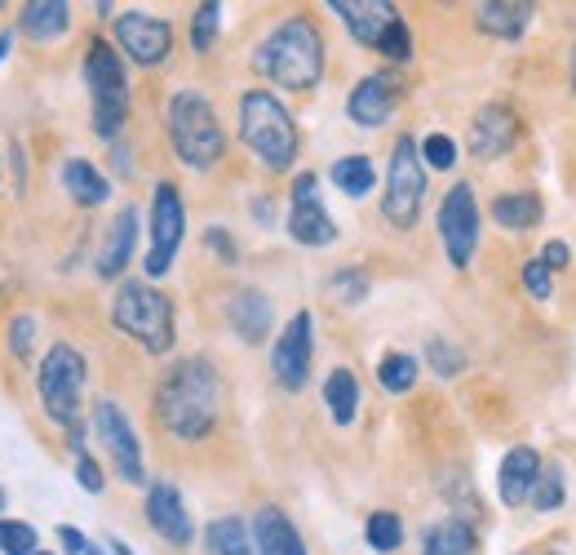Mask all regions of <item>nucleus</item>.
I'll use <instances>...</instances> for the list:
<instances>
[{"label":"nucleus","mask_w":576,"mask_h":555,"mask_svg":"<svg viewBox=\"0 0 576 555\" xmlns=\"http://www.w3.org/2000/svg\"><path fill=\"white\" fill-rule=\"evenodd\" d=\"M222 414V378L213 360L187 356L156 387V418L178 440H205Z\"/></svg>","instance_id":"1"},{"label":"nucleus","mask_w":576,"mask_h":555,"mask_svg":"<svg viewBox=\"0 0 576 555\" xmlns=\"http://www.w3.org/2000/svg\"><path fill=\"white\" fill-rule=\"evenodd\" d=\"M254 67L262 80L280 89H315L324 76V36L306 13H292L280 27L267 31V40L254 53Z\"/></svg>","instance_id":"2"},{"label":"nucleus","mask_w":576,"mask_h":555,"mask_svg":"<svg viewBox=\"0 0 576 555\" xmlns=\"http://www.w3.org/2000/svg\"><path fill=\"white\" fill-rule=\"evenodd\" d=\"M240 138L276 174H285L297 160V125L271 89H249L240 98Z\"/></svg>","instance_id":"3"},{"label":"nucleus","mask_w":576,"mask_h":555,"mask_svg":"<svg viewBox=\"0 0 576 555\" xmlns=\"http://www.w3.org/2000/svg\"><path fill=\"white\" fill-rule=\"evenodd\" d=\"M169 142H173V156L187 165V169H213L222 156H227V138H222V125L213 116V102L196 89H182L173 93L169 102Z\"/></svg>","instance_id":"4"},{"label":"nucleus","mask_w":576,"mask_h":555,"mask_svg":"<svg viewBox=\"0 0 576 555\" xmlns=\"http://www.w3.org/2000/svg\"><path fill=\"white\" fill-rule=\"evenodd\" d=\"M111 320L125 338H133L151 356H165L173 347V303L147 280H120L111 298Z\"/></svg>","instance_id":"5"},{"label":"nucleus","mask_w":576,"mask_h":555,"mask_svg":"<svg viewBox=\"0 0 576 555\" xmlns=\"http://www.w3.org/2000/svg\"><path fill=\"white\" fill-rule=\"evenodd\" d=\"M85 85H89V102H93V133L116 138L125 129V116H129V76H125V62H120L116 44H107V40L89 44Z\"/></svg>","instance_id":"6"},{"label":"nucleus","mask_w":576,"mask_h":555,"mask_svg":"<svg viewBox=\"0 0 576 555\" xmlns=\"http://www.w3.org/2000/svg\"><path fill=\"white\" fill-rule=\"evenodd\" d=\"M85 356L71 347V343H53L40 360V374H36V387H40V405L53 423L62 427H76L80 418V396H85Z\"/></svg>","instance_id":"7"},{"label":"nucleus","mask_w":576,"mask_h":555,"mask_svg":"<svg viewBox=\"0 0 576 555\" xmlns=\"http://www.w3.org/2000/svg\"><path fill=\"white\" fill-rule=\"evenodd\" d=\"M426 200V165H421V147L413 138H399L390 151V169H386V191H381V214L395 231H408L421 214Z\"/></svg>","instance_id":"8"},{"label":"nucleus","mask_w":576,"mask_h":555,"mask_svg":"<svg viewBox=\"0 0 576 555\" xmlns=\"http://www.w3.org/2000/svg\"><path fill=\"white\" fill-rule=\"evenodd\" d=\"M439 240L453 267H470L475 249H479V200L470 182L448 187L444 205H439Z\"/></svg>","instance_id":"9"},{"label":"nucleus","mask_w":576,"mask_h":555,"mask_svg":"<svg viewBox=\"0 0 576 555\" xmlns=\"http://www.w3.org/2000/svg\"><path fill=\"white\" fill-rule=\"evenodd\" d=\"M182 236H187L182 196H178L173 182H156V196H151V254H147V276L151 280H160L173 267Z\"/></svg>","instance_id":"10"},{"label":"nucleus","mask_w":576,"mask_h":555,"mask_svg":"<svg viewBox=\"0 0 576 555\" xmlns=\"http://www.w3.org/2000/svg\"><path fill=\"white\" fill-rule=\"evenodd\" d=\"M93 432H98V440L107 445V454H111L120 480H125V485H142V480H147L142 445H138L133 423L125 418V409H120L116 400H98V409H93Z\"/></svg>","instance_id":"11"},{"label":"nucleus","mask_w":576,"mask_h":555,"mask_svg":"<svg viewBox=\"0 0 576 555\" xmlns=\"http://www.w3.org/2000/svg\"><path fill=\"white\" fill-rule=\"evenodd\" d=\"M288 236L297 245H310V249H324L337 240V227L324 209V196H319V178L315 174H297L292 182V200H288Z\"/></svg>","instance_id":"12"},{"label":"nucleus","mask_w":576,"mask_h":555,"mask_svg":"<svg viewBox=\"0 0 576 555\" xmlns=\"http://www.w3.org/2000/svg\"><path fill=\"white\" fill-rule=\"evenodd\" d=\"M315 320L310 311H297L285 325V334L276 338V351H271V369L280 378L285 392H301L306 378H310V356H315Z\"/></svg>","instance_id":"13"},{"label":"nucleus","mask_w":576,"mask_h":555,"mask_svg":"<svg viewBox=\"0 0 576 555\" xmlns=\"http://www.w3.org/2000/svg\"><path fill=\"white\" fill-rule=\"evenodd\" d=\"M116 44L138 62V67H160L173 49V27L151 13H120L116 18Z\"/></svg>","instance_id":"14"},{"label":"nucleus","mask_w":576,"mask_h":555,"mask_svg":"<svg viewBox=\"0 0 576 555\" xmlns=\"http://www.w3.org/2000/svg\"><path fill=\"white\" fill-rule=\"evenodd\" d=\"M399 93H404V80H399L395 71H373V76H364V80L350 89L346 111H350V120H355V125L377 129V125H386V120L395 116Z\"/></svg>","instance_id":"15"},{"label":"nucleus","mask_w":576,"mask_h":555,"mask_svg":"<svg viewBox=\"0 0 576 555\" xmlns=\"http://www.w3.org/2000/svg\"><path fill=\"white\" fill-rule=\"evenodd\" d=\"M147 525H151L165 543H173V547H191V538H196L191 512L182 507V494H178L169 480H156V485L147 489Z\"/></svg>","instance_id":"16"},{"label":"nucleus","mask_w":576,"mask_h":555,"mask_svg":"<svg viewBox=\"0 0 576 555\" xmlns=\"http://www.w3.org/2000/svg\"><path fill=\"white\" fill-rule=\"evenodd\" d=\"M515 142H519V116H515L510 107L493 102V107H484V111L470 120V151H475L479 160H497V156H506Z\"/></svg>","instance_id":"17"},{"label":"nucleus","mask_w":576,"mask_h":555,"mask_svg":"<svg viewBox=\"0 0 576 555\" xmlns=\"http://www.w3.org/2000/svg\"><path fill=\"white\" fill-rule=\"evenodd\" d=\"M537 476H542V454L533 445H515L506 458H501V472H497V494L506 507H524L537 489Z\"/></svg>","instance_id":"18"},{"label":"nucleus","mask_w":576,"mask_h":555,"mask_svg":"<svg viewBox=\"0 0 576 555\" xmlns=\"http://www.w3.org/2000/svg\"><path fill=\"white\" fill-rule=\"evenodd\" d=\"M328 9L346 22V31H350L364 49H377L381 31L399 18V13H395V4H386V0H332Z\"/></svg>","instance_id":"19"},{"label":"nucleus","mask_w":576,"mask_h":555,"mask_svg":"<svg viewBox=\"0 0 576 555\" xmlns=\"http://www.w3.org/2000/svg\"><path fill=\"white\" fill-rule=\"evenodd\" d=\"M254 552L258 555H306L301 534L292 529L280 507H262L258 521H254Z\"/></svg>","instance_id":"20"},{"label":"nucleus","mask_w":576,"mask_h":555,"mask_svg":"<svg viewBox=\"0 0 576 555\" xmlns=\"http://www.w3.org/2000/svg\"><path fill=\"white\" fill-rule=\"evenodd\" d=\"M475 22L497 40H524V31L533 27V4H524V0H488V4H475Z\"/></svg>","instance_id":"21"},{"label":"nucleus","mask_w":576,"mask_h":555,"mask_svg":"<svg viewBox=\"0 0 576 555\" xmlns=\"http://www.w3.org/2000/svg\"><path fill=\"white\" fill-rule=\"evenodd\" d=\"M133 245H138V209H133V205H125V209L116 214V222H111V236H107V245H102L98 276L116 280V276L129 267V258H133Z\"/></svg>","instance_id":"22"},{"label":"nucleus","mask_w":576,"mask_h":555,"mask_svg":"<svg viewBox=\"0 0 576 555\" xmlns=\"http://www.w3.org/2000/svg\"><path fill=\"white\" fill-rule=\"evenodd\" d=\"M227 316H231V325L245 343H262L271 334V298L258 294V289H236Z\"/></svg>","instance_id":"23"},{"label":"nucleus","mask_w":576,"mask_h":555,"mask_svg":"<svg viewBox=\"0 0 576 555\" xmlns=\"http://www.w3.org/2000/svg\"><path fill=\"white\" fill-rule=\"evenodd\" d=\"M62 187H67V196H71L76 205H85V209H93V205H102V200L111 196V182H107L89 160H80V156H71V160L62 165Z\"/></svg>","instance_id":"24"},{"label":"nucleus","mask_w":576,"mask_h":555,"mask_svg":"<svg viewBox=\"0 0 576 555\" xmlns=\"http://www.w3.org/2000/svg\"><path fill=\"white\" fill-rule=\"evenodd\" d=\"M67 22H71V4L67 0H31V4H22V31L31 36V40H58L62 31H67Z\"/></svg>","instance_id":"25"},{"label":"nucleus","mask_w":576,"mask_h":555,"mask_svg":"<svg viewBox=\"0 0 576 555\" xmlns=\"http://www.w3.org/2000/svg\"><path fill=\"white\" fill-rule=\"evenodd\" d=\"M324 405H328L337 427H350L355 414H359V378L350 369H332L328 383H324Z\"/></svg>","instance_id":"26"},{"label":"nucleus","mask_w":576,"mask_h":555,"mask_svg":"<svg viewBox=\"0 0 576 555\" xmlns=\"http://www.w3.org/2000/svg\"><path fill=\"white\" fill-rule=\"evenodd\" d=\"M475 552V529L466 521H439L426 529L421 538V555H470Z\"/></svg>","instance_id":"27"},{"label":"nucleus","mask_w":576,"mask_h":555,"mask_svg":"<svg viewBox=\"0 0 576 555\" xmlns=\"http://www.w3.org/2000/svg\"><path fill=\"white\" fill-rule=\"evenodd\" d=\"M205 547L213 555H254V529L240 516H218L205 529Z\"/></svg>","instance_id":"28"},{"label":"nucleus","mask_w":576,"mask_h":555,"mask_svg":"<svg viewBox=\"0 0 576 555\" xmlns=\"http://www.w3.org/2000/svg\"><path fill=\"white\" fill-rule=\"evenodd\" d=\"M493 218L506 227V231H528L542 222V200L533 191H510V196H497L493 200Z\"/></svg>","instance_id":"29"},{"label":"nucleus","mask_w":576,"mask_h":555,"mask_svg":"<svg viewBox=\"0 0 576 555\" xmlns=\"http://www.w3.org/2000/svg\"><path fill=\"white\" fill-rule=\"evenodd\" d=\"M332 182L346 191V196H368L373 191V182H377V174H373V160L368 156H341L337 165H332Z\"/></svg>","instance_id":"30"},{"label":"nucleus","mask_w":576,"mask_h":555,"mask_svg":"<svg viewBox=\"0 0 576 555\" xmlns=\"http://www.w3.org/2000/svg\"><path fill=\"white\" fill-rule=\"evenodd\" d=\"M417 374H421L417 356H404V351H390V356L377 365V383H381L390 396H404V392H413V387H417Z\"/></svg>","instance_id":"31"},{"label":"nucleus","mask_w":576,"mask_h":555,"mask_svg":"<svg viewBox=\"0 0 576 555\" xmlns=\"http://www.w3.org/2000/svg\"><path fill=\"white\" fill-rule=\"evenodd\" d=\"M568 498V480H564V467L559 463H542V476H537V489H533V507L537 512H559Z\"/></svg>","instance_id":"32"},{"label":"nucleus","mask_w":576,"mask_h":555,"mask_svg":"<svg viewBox=\"0 0 576 555\" xmlns=\"http://www.w3.org/2000/svg\"><path fill=\"white\" fill-rule=\"evenodd\" d=\"M364 538H368L373 552L390 555V552H399V543H404V525H399L395 512H373L368 525H364Z\"/></svg>","instance_id":"33"},{"label":"nucleus","mask_w":576,"mask_h":555,"mask_svg":"<svg viewBox=\"0 0 576 555\" xmlns=\"http://www.w3.org/2000/svg\"><path fill=\"white\" fill-rule=\"evenodd\" d=\"M218 22H222V4H200L196 9V18H191V44L200 49V53H209L213 49V40H218Z\"/></svg>","instance_id":"34"},{"label":"nucleus","mask_w":576,"mask_h":555,"mask_svg":"<svg viewBox=\"0 0 576 555\" xmlns=\"http://www.w3.org/2000/svg\"><path fill=\"white\" fill-rule=\"evenodd\" d=\"M377 53H381V58H390V62H408V58H413V31H408V22H404V18H395V22L381 31Z\"/></svg>","instance_id":"35"},{"label":"nucleus","mask_w":576,"mask_h":555,"mask_svg":"<svg viewBox=\"0 0 576 555\" xmlns=\"http://www.w3.org/2000/svg\"><path fill=\"white\" fill-rule=\"evenodd\" d=\"M0 555H36V529L27 521H0Z\"/></svg>","instance_id":"36"},{"label":"nucleus","mask_w":576,"mask_h":555,"mask_svg":"<svg viewBox=\"0 0 576 555\" xmlns=\"http://www.w3.org/2000/svg\"><path fill=\"white\" fill-rule=\"evenodd\" d=\"M421 165H430V169H453V165H457V142H453L448 133H430V138L421 142Z\"/></svg>","instance_id":"37"},{"label":"nucleus","mask_w":576,"mask_h":555,"mask_svg":"<svg viewBox=\"0 0 576 555\" xmlns=\"http://www.w3.org/2000/svg\"><path fill=\"white\" fill-rule=\"evenodd\" d=\"M332 294H337L341 303H359V298L368 294V276H364L359 267H346V271L332 276Z\"/></svg>","instance_id":"38"},{"label":"nucleus","mask_w":576,"mask_h":555,"mask_svg":"<svg viewBox=\"0 0 576 555\" xmlns=\"http://www.w3.org/2000/svg\"><path fill=\"white\" fill-rule=\"evenodd\" d=\"M524 285H528V294H533V298H542V303H546V298L555 294V280H550V267H546L542 258H533V262L524 267Z\"/></svg>","instance_id":"39"},{"label":"nucleus","mask_w":576,"mask_h":555,"mask_svg":"<svg viewBox=\"0 0 576 555\" xmlns=\"http://www.w3.org/2000/svg\"><path fill=\"white\" fill-rule=\"evenodd\" d=\"M426 356H430V365H435V374H444V378H453V374H461V365H466V360H461V351H453V347H448V343H439V338H435V343L426 347Z\"/></svg>","instance_id":"40"},{"label":"nucleus","mask_w":576,"mask_h":555,"mask_svg":"<svg viewBox=\"0 0 576 555\" xmlns=\"http://www.w3.org/2000/svg\"><path fill=\"white\" fill-rule=\"evenodd\" d=\"M31 343H36V320H31V316L13 320V325H9V351H13L18 360H27V356H31Z\"/></svg>","instance_id":"41"},{"label":"nucleus","mask_w":576,"mask_h":555,"mask_svg":"<svg viewBox=\"0 0 576 555\" xmlns=\"http://www.w3.org/2000/svg\"><path fill=\"white\" fill-rule=\"evenodd\" d=\"M76 480H80V489H85V494H102V485H107V480H102V472H98V463H93L89 454H80V458H76Z\"/></svg>","instance_id":"42"},{"label":"nucleus","mask_w":576,"mask_h":555,"mask_svg":"<svg viewBox=\"0 0 576 555\" xmlns=\"http://www.w3.org/2000/svg\"><path fill=\"white\" fill-rule=\"evenodd\" d=\"M205 245H209V249L218 254V262H236V258H240L236 240H231V236H227L222 227H209V231H205Z\"/></svg>","instance_id":"43"},{"label":"nucleus","mask_w":576,"mask_h":555,"mask_svg":"<svg viewBox=\"0 0 576 555\" xmlns=\"http://www.w3.org/2000/svg\"><path fill=\"white\" fill-rule=\"evenodd\" d=\"M542 262H546V267H550V271H555V267H559V271H564V267H568V262H573V254H568V245H564V240H550V245H546V249H542Z\"/></svg>","instance_id":"44"},{"label":"nucleus","mask_w":576,"mask_h":555,"mask_svg":"<svg viewBox=\"0 0 576 555\" xmlns=\"http://www.w3.org/2000/svg\"><path fill=\"white\" fill-rule=\"evenodd\" d=\"M58 543H62V552L67 555H85V547H89V538H85L80 529H71V525L58 529Z\"/></svg>","instance_id":"45"},{"label":"nucleus","mask_w":576,"mask_h":555,"mask_svg":"<svg viewBox=\"0 0 576 555\" xmlns=\"http://www.w3.org/2000/svg\"><path fill=\"white\" fill-rule=\"evenodd\" d=\"M254 214H258V218H262V222L271 227V218H276V205H271V200L262 196V200H254Z\"/></svg>","instance_id":"46"},{"label":"nucleus","mask_w":576,"mask_h":555,"mask_svg":"<svg viewBox=\"0 0 576 555\" xmlns=\"http://www.w3.org/2000/svg\"><path fill=\"white\" fill-rule=\"evenodd\" d=\"M9 44H13V31H4V36H0V58L9 53Z\"/></svg>","instance_id":"47"},{"label":"nucleus","mask_w":576,"mask_h":555,"mask_svg":"<svg viewBox=\"0 0 576 555\" xmlns=\"http://www.w3.org/2000/svg\"><path fill=\"white\" fill-rule=\"evenodd\" d=\"M111 555H133V552H129V547H125L120 538H111Z\"/></svg>","instance_id":"48"},{"label":"nucleus","mask_w":576,"mask_h":555,"mask_svg":"<svg viewBox=\"0 0 576 555\" xmlns=\"http://www.w3.org/2000/svg\"><path fill=\"white\" fill-rule=\"evenodd\" d=\"M85 555H102V552H98V547H93V543H89V547H85Z\"/></svg>","instance_id":"49"},{"label":"nucleus","mask_w":576,"mask_h":555,"mask_svg":"<svg viewBox=\"0 0 576 555\" xmlns=\"http://www.w3.org/2000/svg\"><path fill=\"white\" fill-rule=\"evenodd\" d=\"M573 89H576V49H573Z\"/></svg>","instance_id":"50"},{"label":"nucleus","mask_w":576,"mask_h":555,"mask_svg":"<svg viewBox=\"0 0 576 555\" xmlns=\"http://www.w3.org/2000/svg\"><path fill=\"white\" fill-rule=\"evenodd\" d=\"M0 507H4V489H0Z\"/></svg>","instance_id":"51"},{"label":"nucleus","mask_w":576,"mask_h":555,"mask_svg":"<svg viewBox=\"0 0 576 555\" xmlns=\"http://www.w3.org/2000/svg\"><path fill=\"white\" fill-rule=\"evenodd\" d=\"M542 555H564V552H542Z\"/></svg>","instance_id":"52"},{"label":"nucleus","mask_w":576,"mask_h":555,"mask_svg":"<svg viewBox=\"0 0 576 555\" xmlns=\"http://www.w3.org/2000/svg\"><path fill=\"white\" fill-rule=\"evenodd\" d=\"M36 555H49V552H36Z\"/></svg>","instance_id":"53"}]
</instances>
